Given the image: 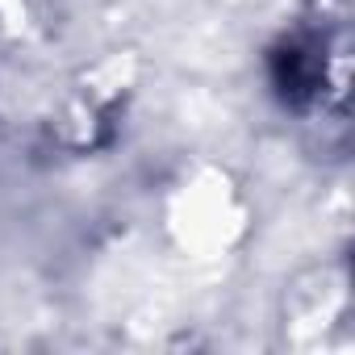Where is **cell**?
I'll return each mask as SVG.
<instances>
[{
  "instance_id": "1",
  "label": "cell",
  "mask_w": 355,
  "mask_h": 355,
  "mask_svg": "<svg viewBox=\"0 0 355 355\" xmlns=\"http://www.w3.org/2000/svg\"><path fill=\"white\" fill-rule=\"evenodd\" d=\"M268 76L284 109L313 117L326 109V96L343 105L347 96V34L343 26H318L305 21L288 30L272 55H268Z\"/></svg>"
}]
</instances>
